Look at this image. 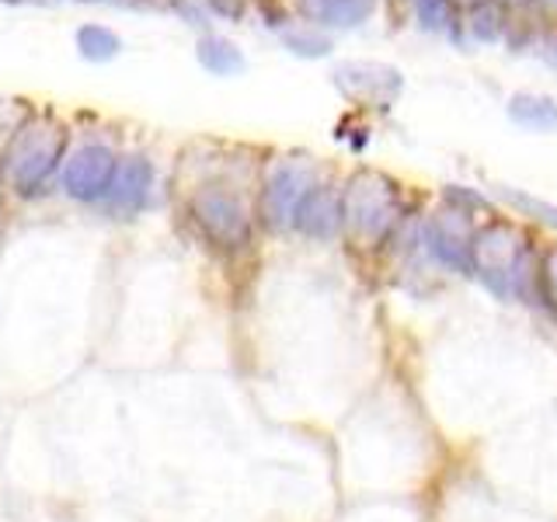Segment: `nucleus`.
Wrapping results in <instances>:
<instances>
[{"label": "nucleus", "mask_w": 557, "mask_h": 522, "mask_svg": "<svg viewBox=\"0 0 557 522\" xmlns=\"http://www.w3.org/2000/svg\"><path fill=\"white\" fill-rule=\"evenodd\" d=\"M533 251L505 220H492L474 231V272L502 300H519L533 283Z\"/></svg>", "instance_id": "1"}, {"label": "nucleus", "mask_w": 557, "mask_h": 522, "mask_svg": "<svg viewBox=\"0 0 557 522\" xmlns=\"http://www.w3.org/2000/svg\"><path fill=\"white\" fill-rule=\"evenodd\" d=\"M400 216L397 185L376 171H359L342 191V234L373 248L391 237Z\"/></svg>", "instance_id": "2"}, {"label": "nucleus", "mask_w": 557, "mask_h": 522, "mask_svg": "<svg viewBox=\"0 0 557 522\" xmlns=\"http://www.w3.org/2000/svg\"><path fill=\"white\" fill-rule=\"evenodd\" d=\"M191 216H196L199 231L216 244V248L237 251L244 244H251V213L244 202L226 188H206L191 199Z\"/></svg>", "instance_id": "3"}, {"label": "nucleus", "mask_w": 557, "mask_h": 522, "mask_svg": "<svg viewBox=\"0 0 557 522\" xmlns=\"http://www.w3.org/2000/svg\"><path fill=\"white\" fill-rule=\"evenodd\" d=\"M331 77L348 101H359L366 109H391L405 91V74L380 60H345Z\"/></svg>", "instance_id": "4"}, {"label": "nucleus", "mask_w": 557, "mask_h": 522, "mask_svg": "<svg viewBox=\"0 0 557 522\" xmlns=\"http://www.w3.org/2000/svg\"><path fill=\"white\" fill-rule=\"evenodd\" d=\"M318 185V174H313L310 161H283L272 178L261 188L258 199V220L269 226V231H286L293 226V213L307 191Z\"/></svg>", "instance_id": "5"}, {"label": "nucleus", "mask_w": 557, "mask_h": 522, "mask_svg": "<svg viewBox=\"0 0 557 522\" xmlns=\"http://www.w3.org/2000/svg\"><path fill=\"white\" fill-rule=\"evenodd\" d=\"M119 157L104 144H84L66 157L63 164V188L70 199L77 202H101L112 196Z\"/></svg>", "instance_id": "6"}, {"label": "nucleus", "mask_w": 557, "mask_h": 522, "mask_svg": "<svg viewBox=\"0 0 557 522\" xmlns=\"http://www.w3.org/2000/svg\"><path fill=\"white\" fill-rule=\"evenodd\" d=\"M474 231L470 216L457 213V209H443L425 220L422 226V244L432 254L435 265L449 272H474Z\"/></svg>", "instance_id": "7"}, {"label": "nucleus", "mask_w": 557, "mask_h": 522, "mask_svg": "<svg viewBox=\"0 0 557 522\" xmlns=\"http://www.w3.org/2000/svg\"><path fill=\"white\" fill-rule=\"evenodd\" d=\"M293 231L310 240H331L342 234V188L313 185L293 213Z\"/></svg>", "instance_id": "8"}, {"label": "nucleus", "mask_w": 557, "mask_h": 522, "mask_svg": "<svg viewBox=\"0 0 557 522\" xmlns=\"http://www.w3.org/2000/svg\"><path fill=\"white\" fill-rule=\"evenodd\" d=\"M376 8L380 0H293V17L338 35L362 28L376 14Z\"/></svg>", "instance_id": "9"}, {"label": "nucleus", "mask_w": 557, "mask_h": 522, "mask_svg": "<svg viewBox=\"0 0 557 522\" xmlns=\"http://www.w3.org/2000/svg\"><path fill=\"white\" fill-rule=\"evenodd\" d=\"M150 188H153V164L147 157H129V161L119 164L109 202L119 213H139L150 202Z\"/></svg>", "instance_id": "10"}, {"label": "nucleus", "mask_w": 557, "mask_h": 522, "mask_svg": "<svg viewBox=\"0 0 557 522\" xmlns=\"http://www.w3.org/2000/svg\"><path fill=\"white\" fill-rule=\"evenodd\" d=\"M516 22V11L505 0H478V4L463 8V32L470 42L495 46L509 39V28Z\"/></svg>", "instance_id": "11"}, {"label": "nucleus", "mask_w": 557, "mask_h": 522, "mask_svg": "<svg viewBox=\"0 0 557 522\" xmlns=\"http://www.w3.org/2000/svg\"><path fill=\"white\" fill-rule=\"evenodd\" d=\"M505 115L527 133H557V98L547 91H512L505 98Z\"/></svg>", "instance_id": "12"}, {"label": "nucleus", "mask_w": 557, "mask_h": 522, "mask_svg": "<svg viewBox=\"0 0 557 522\" xmlns=\"http://www.w3.org/2000/svg\"><path fill=\"white\" fill-rule=\"evenodd\" d=\"M60 157H63V136H57L52 144H39L22 153V161L14 164V188L17 196H35L52 174L60 167Z\"/></svg>", "instance_id": "13"}, {"label": "nucleus", "mask_w": 557, "mask_h": 522, "mask_svg": "<svg viewBox=\"0 0 557 522\" xmlns=\"http://www.w3.org/2000/svg\"><path fill=\"white\" fill-rule=\"evenodd\" d=\"M278 42L300 60H327L331 52H335V35L310 22H300V17H293V22L278 28Z\"/></svg>", "instance_id": "14"}, {"label": "nucleus", "mask_w": 557, "mask_h": 522, "mask_svg": "<svg viewBox=\"0 0 557 522\" xmlns=\"http://www.w3.org/2000/svg\"><path fill=\"white\" fill-rule=\"evenodd\" d=\"M408 14L429 35H457L463 32V8L457 0H408Z\"/></svg>", "instance_id": "15"}, {"label": "nucleus", "mask_w": 557, "mask_h": 522, "mask_svg": "<svg viewBox=\"0 0 557 522\" xmlns=\"http://www.w3.org/2000/svg\"><path fill=\"white\" fill-rule=\"evenodd\" d=\"M196 57H199L202 70H209L213 77H237L248 70V60H244L240 46L223 39V35H206V39H199Z\"/></svg>", "instance_id": "16"}, {"label": "nucleus", "mask_w": 557, "mask_h": 522, "mask_svg": "<svg viewBox=\"0 0 557 522\" xmlns=\"http://www.w3.org/2000/svg\"><path fill=\"white\" fill-rule=\"evenodd\" d=\"M495 199H502L509 209H516L519 216H530L533 223H544V226H550V231H557V206L554 202L536 199V196H530V191L512 188V185L495 188Z\"/></svg>", "instance_id": "17"}, {"label": "nucleus", "mask_w": 557, "mask_h": 522, "mask_svg": "<svg viewBox=\"0 0 557 522\" xmlns=\"http://www.w3.org/2000/svg\"><path fill=\"white\" fill-rule=\"evenodd\" d=\"M77 46H81V52L87 60H112L115 52L122 49V39L115 32L101 28V25H84L77 32Z\"/></svg>", "instance_id": "18"}, {"label": "nucleus", "mask_w": 557, "mask_h": 522, "mask_svg": "<svg viewBox=\"0 0 557 522\" xmlns=\"http://www.w3.org/2000/svg\"><path fill=\"white\" fill-rule=\"evenodd\" d=\"M540 272H544V275H547V283L557 289V244H554V248L547 251V265L540 269Z\"/></svg>", "instance_id": "19"}, {"label": "nucleus", "mask_w": 557, "mask_h": 522, "mask_svg": "<svg viewBox=\"0 0 557 522\" xmlns=\"http://www.w3.org/2000/svg\"><path fill=\"white\" fill-rule=\"evenodd\" d=\"M533 11L547 14V17H557V0H533Z\"/></svg>", "instance_id": "20"}, {"label": "nucleus", "mask_w": 557, "mask_h": 522, "mask_svg": "<svg viewBox=\"0 0 557 522\" xmlns=\"http://www.w3.org/2000/svg\"><path fill=\"white\" fill-rule=\"evenodd\" d=\"M512 11H533V0H505Z\"/></svg>", "instance_id": "21"}, {"label": "nucleus", "mask_w": 557, "mask_h": 522, "mask_svg": "<svg viewBox=\"0 0 557 522\" xmlns=\"http://www.w3.org/2000/svg\"><path fill=\"white\" fill-rule=\"evenodd\" d=\"M460 8H470V4H478V0H457Z\"/></svg>", "instance_id": "22"}]
</instances>
